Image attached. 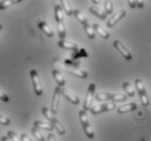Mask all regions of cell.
Here are the masks:
<instances>
[{"mask_svg":"<svg viewBox=\"0 0 151 141\" xmlns=\"http://www.w3.org/2000/svg\"><path fill=\"white\" fill-rule=\"evenodd\" d=\"M41 112H42V114L45 115V117H47V120L51 122V125L53 126V128L57 129V131L59 132V135L63 136V135L65 134V128H64V126L61 124V122H60L57 117L53 116V114L50 112V110H49L48 107H44L42 109H41Z\"/></svg>","mask_w":151,"mask_h":141,"instance_id":"cell-1","label":"cell"},{"mask_svg":"<svg viewBox=\"0 0 151 141\" xmlns=\"http://www.w3.org/2000/svg\"><path fill=\"white\" fill-rule=\"evenodd\" d=\"M78 116H79V120H81V124H82V126H83V129L85 131V135L89 138V139H93V138L95 137V131H93V127H91V125H90L89 120H88V117H87L86 112L84 110L79 111Z\"/></svg>","mask_w":151,"mask_h":141,"instance_id":"cell-2","label":"cell"},{"mask_svg":"<svg viewBox=\"0 0 151 141\" xmlns=\"http://www.w3.org/2000/svg\"><path fill=\"white\" fill-rule=\"evenodd\" d=\"M135 86H136V89H137L139 98H140L141 104H142L144 107H148L150 101H149V97H148L146 88H145L144 82H142L140 78H137L135 80Z\"/></svg>","mask_w":151,"mask_h":141,"instance_id":"cell-3","label":"cell"},{"mask_svg":"<svg viewBox=\"0 0 151 141\" xmlns=\"http://www.w3.org/2000/svg\"><path fill=\"white\" fill-rule=\"evenodd\" d=\"M95 91H96V84L91 83L88 87V90H87V94L85 97V101H84V107L83 110L88 111L91 109V103H93V97H95Z\"/></svg>","mask_w":151,"mask_h":141,"instance_id":"cell-4","label":"cell"},{"mask_svg":"<svg viewBox=\"0 0 151 141\" xmlns=\"http://www.w3.org/2000/svg\"><path fill=\"white\" fill-rule=\"evenodd\" d=\"M31 77H32V82H33V88H34L35 94L41 96L42 92H44V90H42V86H41L40 78H39V75H38V72L36 69H32L31 71Z\"/></svg>","mask_w":151,"mask_h":141,"instance_id":"cell-5","label":"cell"},{"mask_svg":"<svg viewBox=\"0 0 151 141\" xmlns=\"http://www.w3.org/2000/svg\"><path fill=\"white\" fill-rule=\"evenodd\" d=\"M114 109H116V105L114 102H108V103H103V104H98V105H95L90 109V112L93 115H97V114L103 113V112H108V111H112Z\"/></svg>","mask_w":151,"mask_h":141,"instance_id":"cell-6","label":"cell"},{"mask_svg":"<svg viewBox=\"0 0 151 141\" xmlns=\"http://www.w3.org/2000/svg\"><path fill=\"white\" fill-rule=\"evenodd\" d=\"M113 46H114V48L116 49L117 51L122 54V57H124L125 60H132V59H133V55H132V53L129 52V50H128L120 40H114Z\"/></svg>","mask_w":151,"mask_h":141,"instance_id":"cell-7","label":"cell"},{"mask_svg":"<svg viewBox=\"0 0 151 141\" xmlns=\"http://www.w3.org/2000/svg\"><path fill=\"white\" fill-rule=\"evenodd\" d=\"M60 87H55L53 96H52V101H51V112L52 114H57L59 111V103H60Z\"/></svg>","mask_w":151,"mask_h":141,"instance_id":"cell-8","label":"cell"},{"mask_svg":"<svg viewBox=\"0 0 151 141\" xmlns=\"http://www.w3.org/2000/svg\"><path fill=\"white\" fill-rule=\"evenodd\" d=\"M125 15H126V11L124 10V9H122V10H119L116 13H114L113 15L109 19V21L106 22L108 27H113L117 22H120L123 17H125Z\"/></svg>","mask_w":151,"mask_h":141,"instance_id":"cell-9","label":"cell"},{"mask_svg":"<svg viewBox=\"0 0 151 141\" xmlns=\"http://www.w3.org/2000/svg\"><path fill=\"white\" fill-rule=\"evenodd\" d=\"M60 93H61L62 96L64 97L66 100H69L71 103L75 104H79V98L76 96L75 93H73L72 91H70L69 89H65V88H60Z\"/></svg>","mask_w":151,"mask_h":141,"instance_id":"cell-10","label":"cell"},{"mask_svg":"<svg viewBox=\"0 0 151 141\" xmlns=\"http://www.w3.org/2000/svg\"><path fill=\"white\" fill-rule=\"evenodd\" d=\"M64 71L71 74L73 76H76V77H78V78H87V76H88V73L86 72V71H83L81 69H73V67H64Z\"/></svg>","mask_w":151,"mask_h":141,"instance_id":"cell-11","label":"cell"},{"mask_svg":"<svg viewBox=\"0 0 151 141\" xmlns=\"http://www.w3.org/2000/svg\"><path fill=\"white\" fill-rule=\"evenodd\" d=\"M38 27H39V29H40L44 34L47 36V37L51 38L55 36V33H53V31L51 29V27L48 25V23L45 21H40L39 23H38Z\"/></svg>","mask_w":151,"mask_h":141,"instance_id":"cell-12","label":"cell"},{"mask_svg":"<svg viewBox=\"0 0 151 141\" xmlns=\"http://www.w3.org/2000/svg\"><path fill=\"white\" fill-rule=\"evenodd\" d=\"M52 76H53V78H55V83L58 84V87H60V88H63V87L65 86V78L63 77V75L61 74V72L60 71H58V69H53L51 72Z\"/></svg>","mask_w":151,"mask_h":141,"instance_id":"cell-13","label":"cell"},{"mask_svg":"<svg viewBox=\"0 0 151 141\" xmlns=\"http://www.w3.org/2000/svg\"><path fill=\"white\" fill-rule=\"evenodd\" d=\"M58 46L62 49H65V50H72V51H76V50L78 49V47H77V45H76L75 42H68V40H65V39H63V40H59Z\"/></svg>","mask_w":151,"mask_h":141,"instance_id":"cell-14","label":"cell"},{"mask_svg":"<svg viewBox=\"0 0 151 141\" xmlns=\"http://www.w3.org/2000/svg\"><path fill=\"white\" fill-rule=\"evenodd\" d=\"M55 17L58 24L64 22V11H63L60 4H55Z\"/></svg>","mask_w":151,"mask_h":141,"instance_id":"cell-15","label":"cell"},{"mask_svg":"<svg viewBox=\"0 0 151 141\" xmlns=\"http://www.w3.org/2000/svg\"><path fill=\"white\" fill-rule=\"evenodd\" d=\"M89 12L93 13V15H96L97 17H99L100 20H106V14L104 13V11H102L99 7H97V6L89 7Z\"/></svg>","mask_w":151,"mask_h":141,"instance_id":"cell-16","label":"cell"},{"mask_svg":"<svg viewBox=\"0 0 151 141\" xmlns=\"http://www.w3.org/2000/svg\"><path fill=\"white\" fill-rule=\"evenodd\" d=\"M137 109V104L135 102H132V103L125 104V105H122V107H117V112L120 114L124 113H128V112H132V111H135Z\"/></svg>","mask_w":151,"mask_h":141,"instance_id":"cell-17","label":"cell"},{"mask_svg":"<svg viewBox=\"0 0 151 141\" xmlns=\"http://www.w3.org/2000/svg\"><path fill=\"white\" fill-rule=\"evenodd\" d=\"M34 127L37 128V129H44V130H48L51 131L53 129V126L49 123H46V122H42V120H35L34 122Z\"/></svg>","mask_w":151,"mask_h":141,"instance_id":"cell-18","label":"cell"},{"mask_svg":"<svg viewBox=\"0 0 151 141\" xmlns=\"http://www.w3.org/2000/svg\"><path fill=\"white\" fill-rule=\"evenodd\" d=\"M73 15H75L76 19L78 20V22L83 26H85V25L89 24V22H88V19L84 15V14L78 10V9H75V10H73Z\"/></svg>","mask_w":151,"mask_h":141,"instance_id":"cell-19","label":"cell"},{"mask_svg":"<svg viewBox=\"0 0 151 141\" xmlns=\"http://www.w3.org/2000/svg\"><path fill=\"white\" fill-rule=\"evenodd\" d=\"M93 31H95V33H98L103 39H108V38L110 37V34L106 31H104L99 24H96V23H95V24L93 25Z\"/></svg>","mask_w":151,"mask_h":141,"instance_id":"cell-20","label":"cell"},{"mask_svg":"<svg viewBox=\"0 0 151 141\" xmlns=\"http://www.w3.org/2000/svg\"><path fill=\"white\" fill-rule=\"evenodd\" d=\"M112 96H113V93L99 92V93H97L95 97H96L97 101H106V100H112Z\"/></svg>","mask_w":151,"mask_h":141,"instance_id":"cell-21","label":"cell"},{"mask_svg":"<svg viewBox=\"0 0 151 141\" xmlns=\"http://www.w3.org/2000/svg\"><path fill=\"white\" fill-rule=\"evenodd\" d=\"M123 88L125 90V92L128 97H135V91H134V88L132 86L131 84L128 83V82H125L123 84Z\"/></svg>","mask_w":151,"mask_h":141,"instance_id":"cell-22","label":"cell"},{"mask_svg":"<svg viewBox=\"0 0 151 141\" xmlns=\"http://www.w3.org/2000/svg\"><path fill=\"white\" fill-rule=\"evenodd\" d=\"M73 59H77V58H88V53L86 52V50L84 48L82 49H77L76 51H74V53L72 54Z\"/></svg>","mask_w":151,"mask_h":141,"instance_id":"cell-23","label":"cell"},{"mask_svg":"<svg viewBox=\"0 0 151 141\" xmlns=\"http://www.w3.org/2000/svg\"><path fill=\"white\" fill-rule=\"evenodd\" d=\"M84 29H85L86 34H87V36H88V38L89 39H95V37H96V33H95V31H93V26L90 24H87L84 26Z\"/></svg>","mask_w":151,"mask_h":141,"instance_id":"cell-24","label":"cell"},{"mask_svg":"<svg viewBox=\"0 0 151 141\" xmlns=\"http://www.w3.org/2000/svg\"><path fill=\"white\" fill-rule=\"evenodd\" d=\"M58 33H59V37H60V40H63L66 36V31H65V26H64V23H59L58 24Z\"/></svg>","mask_w":151,"mask_h":141,"instance_id":"cell-25","label":"cell"},{"mask_svg":"<svg viewBox=\"0 0 151 141\" xmlns=\"http://www.w3.org/2000/svg\"><path fill=\"white\" fill-rule=\"evenodd\" d=\"M61 4H62V7H63V9H64V12H65L69 16L73 15V9L71 8V6H70L69 2H68L66 0H62Z\"/></svg>","mask_w":151,"mask_h":141,"instance_id":"cell-26","label":"cell"},{"mask_svg":"<svg viewBox=\"0 0 151 141\" xmlns=\"http://www.w3.org/2000/svg\"><path fill=\"white\" fill-rule=\"evenodd\" d=\"M127 100V96L124 93H113L112 96V102H121Z\"/></svg>","mask_w":151,"mask_h":141,"instance_id":"cell-27","label":"cell"},{"mask_svg":"<svg viewBox=\"0 0 151 141\" xmlns=\"http://www.w3.org/2000/svg\"><path fill=\"white\" fill-rule=\"evenodd\" d=\"M21 1H9V0H2L0 1V10H4L9 8L12 4H19Z\"/></svg>","mask_w":151,"mask_h":141,"instance_id":"cell-28","label":"cell"},{"mask_svg":"<svg viewBox=\"0 0 151 141\" xmlns=\"http://www.w3.org/2000/svg\"><path fill=\"white\" fill-rule=\"evenodd\" d=\"M32 134L34 135L35 138H36L38 141H46V138L44 137V135H41V132L38 130L37 128L33 127V129H32Z\"/></svg>","mask_w":151,"mask_h":141,"instance_id":"cell-29","label":"cell"},{"mask_svg":"<svg viewBox=\"0 0 151 141\" xmlns=\"http://www.w3.org/2000/svg\"><path fill=\"white\" fill-rule=\"evenodd\" d=\"M113 12V4L111 1H104V13L111 14Z\"/></svg>","mask_w":151,"mask_h":141,"instance_id":"cell-30","label":"cell"},{"mask_svg":"<svg viewBox=\"0 0 151 141\" xmlns=\"http://www.w3.org/2000/svg\"><path fill=\"white\" fill-rule=\"evenodd\" d=\"M7 137L10 139L11 141H21L20 139H19V137H17V135L14 132V131L12 130H9L7 132Z\"/></svg>","mask_w":151,"mask_h":141,"instance_id":"cell-31","label":"cell"},{"mask_svg":"<svg viewBox=\"0 0 151 141\" xmlns=\"http://www.w3.org/2000/svg\"><path fill=\"white\" fill-rule=\"evenodd\" d=\"M10 123H11V120L9 118V117H6L0 114V125L7 126V125H10Z\"/></svg>","mask_w":151,"mask_h":141,"instance_id":"cell-32","label":"cell"},{"mask_svg":"<svg viewBox=\"0 0 151 141\" xmlns=\"http://www.w3.org/2000/svg\"><path fill=\"white\" fill-rule=\"evenodd\" d=\"M0 100L2 101V102H9L10 101V98L8 96L7 93L4 92L2 90H0Z\"/></svg>","mask_w":151,"mask_h":141,"instance_id":"cell-33","label":"cell"},{"mask_svg":"<svg viewBox=\"0 0 151 141\" xmlns=\"http://www.w3.org/2000/svg\"><path fill=\"white\" fill-rule=\"evenodd\" d=\"M21 141H33V140L26 134H22L21 135Z\"/></svg>","mask_w":151,"mask_h":141,"instance_id":"cell-34","label":"cell"},{"mask_svg":"<svg viewBox=\"0 0 151 141\" xmlns=\"http://www.w3.org/2000/svg\"><path fill=\"white\" fill-rule=\"evenodd\" d=\"M128 4L131 8H136L137 7V1H133V0H128Z\"/></svg>","mask_w":151,"mask_h":141,"instance_id":"cell-35","label":"cell"},{"mask_svg":"<svg viewBox=\"0 0 151 141\" xmlns=\"http://www.w3.org/2000/svg\"><path fill=\"white\" fill-rule=\"evenodd\" d=\"M47 140H48V141H57V139H55V137L52 134H49L48 138H47Z\"/></svg>","mask_w":151,"mask_h":141,"instance_id":"cell-36","label":"cell"},{"mask_svg":"<svg viewBox=\"0 0 151 141\" xmlns=\"http://www.w3.org/2000/svg\"><path fill=\"white\" fill-rule=\"evenodd\" d=\"M144 6H145V2H144V1H137V7L144 8Z\"/></svg>","mask_w":151,"mask_h":141,"instance_id":"cell-37","label":"cell"},{"mask_svg":"<svg viewBox=\"0 0 151 141\" xmlns=\"http://www.w3.org/2000/svg\"><path fill=\"white\" fill-rule=\"evenodd\" d=\"M1 141H11V140L7 137V136H4V137L1 138Z\"/></svg>","mask_w":151,"mask_h":141,"instance_id":"cell-38","label":"cell"},{"mask_svg":"<svg viewBox=\"0 0 151 141\" xmlns=\"http://www.w3.org/2000/svg\"><path fill=\"white\" fill-rule=\"evenodd\" d=\"M2 31V24H0V31Z\"/></svg>","mask_w":151,"mask_h":141,"instance_id":"cell-39","label":"cell"}]
</instances>
